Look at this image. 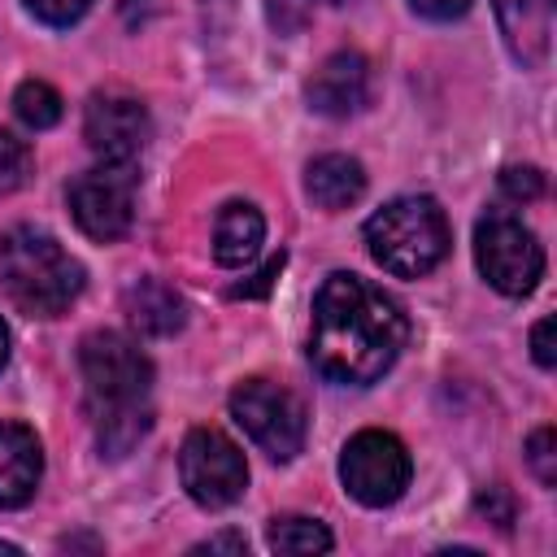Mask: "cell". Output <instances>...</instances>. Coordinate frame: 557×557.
Here are the masks:
<instances>
[{
	"label": "cell",
	"mask_w": 557,
	"mask_h": 557,
	"mask_svg": "<svg viewBox=\"0 0 557 557\" xmlns=\"http://www.w3.org/2000/svg\"><path fill=\"white\" fill-rule=\"evenodd\" d=\"M409 339V318L396 296L361 274H331L313 296L309 361L331 383L366 387L383 379Z\"/></svg>",
	"instance_id": "6da1fadb"
},
{
	"label": "cell",
	"mask_w": 557,
	"mask_h": 557,
	"mask_svg": "<svg viewBox=\"0 0 557 557\" xmlns=\"http://www.w3.org/2000/svg\"><path fill=\"white\" fill-rule=\"evenodd\" d=\"M78 370L87 387V413L109 457H126L152 426L148 392L152 361L122 331H91L78 344Z\"/></svg>",
	"instance_id": "7a4b0ae2"
},
{
	"label": "cell",
	"mask_w": 557,
	"mask_h": 557,
	"mask_svg": "<svg viewBox=\"0 0 557 557\" xmlns=\"http://www.w3.org/2000/svg\"><path fill=\"white\" fill-rule=\"evenodd\" d=\"M83 283V261L70 257L57 235L39 226H9L0 235V287L22 313L57 318L78 300Z\"/></svg>",
	"instance_id": "3957f363"
},
{
	"label": "cell",
	"mask_w": 557,
	"mask_h": 557,
	"mask_svg": "<svg viewBox=\"0 0 557 557\" xmlns=\"http://www.w3.org/2000/svg\"><path fill=\"white\" fill-rule=\"evenodd\" d=\"M448 244H453L448 218L431 196H396L366 218L370 257L400 278L431 274L448 257Z\"/></svg>",
	"instance_id": "277c9868"
},
{
	"label": "cell",
	"mask_w": 557,
	"mask_h": 557,
	"mask_svg": "<svg viewBox=\"0 0 557 557\" xmlns=\"http://www.w3.org/2000/svg\"><path fill=\"white\" fill-rule=\"evenodd\" d=\"M474 261H479L483 278L500 296H531L535 283L544 278V244L509 209H487L479 218V226H474Z\"/></svg>",
	"instance_id": "5b68a950"
},
{
	"label": "cell",
	"mask_w": 557,
	"mask_h": 557,
	"mask_svg": "<svg viewBox=\"0 0 557 557\" xmlns=\"http://www.w3.org/2000/svg\"><path fill=\"white\" fill-rule=\"evenodd\" d=\"M231 418L244 426V435L270 457V461H292L305 448L309 413L305 400L270 379H244L231 392Z\"/></svg>",
	"instance_id": "8992f818"
},
{
	"label": "cell",
	"mask_w": 557,
	"mask_h": 557,
	"mask_svg": "<svg viewBox=\"0 0 557 557\" xmlns=\"http://www.w3.org/2000/svg\"><path fill=\"white\" fill-rule=\"evenodd\" d=\"M339 479H344V492L357 500V505H370V509H383L392 500L405 496L409 479H413V461H409V448L392 435V431H357L344 453H339Z\"/></svg>",
	"instance_id": "52a82bcc"
},
{
	"label": "cell",
	"mask_w": 557,
	"mask_h": 557,
	"mask_svg": "<svg viewBox=\"0 0 557 557\" xmlns=\"http://www.w3.org/2000/svg\"><path fill=\"white\" fill-rule=\"evenodd\" d=\"M178 479L200 509H226L248 487V461L218 426H191L178 448Z\"/></svg>",
	"instance_id": "ba28073f"
},
{
	"label": "cell",
	"mask_w": 557,
	"mask_h": 557,
	"mask_svg": "<svg viewBox=\"0 0 557 557\" xmlns=\"http://www.w3.org/2000/svg\"><path fill=\"white\" fill-rule=\"evenodd\" d=\"M65 200L87 239L117 244L135 222V165L100 161L70 183Z\"/></svg>",
	"instance_id": "9c48e42d"
},
{
	"label": "cell",
	"mask_w": 557,
	"mask_h": 557,
	"mask_svg": "<svg viewBox=\"0 0 557 557\" xmlns=\"http://www.w3.org/2000/svg\"><path fill=\"white\" fill-rule=\"evenodd\" d=\"M148 135L152 117L131 91H96L83 109V139L100 161L135 165V157L148 148Z\"/></svg>",
	"instance_id": "30bf717a"
},
{
	"label": "cell",
	"mask_w": 557,
	"mask_h": 557,
	"mask_svg": "<svg viewBox=\"0 0 557 557\" xmlns=\"http://www.w3.org/2000/svg\"><path fill=\"white\" fill-rule=\"evenodd\" d=\"M305 96H309V109L322 113V117H352V113H361L370 104V61L361 52H331L313 70Z\"/></svg>",
	"instance_id": "8fae6325"
},
{
	"label": "cell",
	"mask_w": 557,
	"mask_h": 557,
	"mask_svg": "<svg viewBox=\"0 0 557 557\" xmlns=\"http://www.w3.org/2000/svg\"><path fill=\"white\" fill-rule=\"evenodd\" d=\"M44 474L39 435L22 422H0V509H22Z\"/></svg>",
	"instance_id": "7c38bea8"
},
{
	"label": "cell",
	"mask_w": 557,
	"mask_h": 557,
	"mask_svg": "<svg viewBox=\"0 0 557 557\" xmlns=\"http://www.w3.org/2000/svg\"><path fill=\"white\" fill-rule=\"evenodd\" d=\"M496 17H500V35L505 48L518 65L535 70L548 61V44H553V0H492Z\"/></svg>",
	"instance_id": "4fadbf2b"
},
{
	"label": "cell",
	"mask_w": 557,
	"mask_h": 557,
	"mask_svg": "<svg viewBox=\"0 0 557 557\" xmlns=\"http://www.w3.org/2000/svg\"><path fill=\"white\" fill-rule=\"evenodd\" d=\"M122 309H126L131 326H135L139 335H148V339H165V335L183 331V322H187L183 296H178L170 283L152 278V274L135 278V283L122 292Z\"/></svg>",
	"instance_id": "5bb4252c"
},
{
	"label": "cell",
	"mask_w": 557,
	"mask_h": 557,
	"mask_svg": "<svg viewBox=\"0 0 557 557\" xmlns=\"http://www.w3.org/2000/svg\"><path fill=\"white\" fill-rule=\"evenodd\" d=\"M305 191L318 209L339 213V209H348L366 196V170H361V161H352L344 152L313 157L309 170H305Z\"/></svg>",
	"instance_id": "9a60e30c"
},
{
	"label": "cell",
	"mask_w": 557,
	"mask_h": 557,
	"mask_svg": "<svg viewBox=\"0 0 557 557\" xmlns=\"http://www.w3.org/2000/svg\"><path fill=\"white\" fill-rule=\"evenodd\" d=\"M265 239V218L248 200H231L213 218V257L222 265H248Z\"/></svg>",
	"instance_id": "2e32d148"
},
{
	"label": "cell",
	"mask_w": 557,
	"mask_h": 557,
	"mask_svg": "<svg viewBox=\"0 0 557 557\" xmlns=\"http://www.w3.org/2000/svg\"><path fill=\"white\" fill-rule=\"evenodd\" d=\"M265 540H270L274 553H287V557H305V553H326L331 548V531L318 518H305V513L274 518Z\"/></svg>",
	"instance_id": "e0dca14e"
},
{
	"label": "cell",
	"mask_w": 557,
	"mask_h": 557,
	"mask_svg": "<svg viewBox=\"0 0 557 557\" xmlns=\"http://www.w3.org/2000/svg\"><path fill=\"white\" fill-rule=\"evenodd\" d=\"M13 113H17L30 131H48V126L61 122L65 100H61V91H57L52 83L26 78V83H17V91H13Z\"/></svg>",
	"instance_id": "ac0fdd59"
},
{
	"label": "cell",
	"mask_w": 557,
	"mask_h": 557,
	"mask_svg": "<svg viewBox=\"0 0 557 557\" xmlns=\"http://www.w3.org/2000/svg\"><path fill=\"white\" fill-rule=\"evenodd\" d=\"M26 178H30V148H26V139L0 131V200L13 196Z\"/></svg>",
	"instance_id": "d6986e66"
},
{
	"label": "cell",
	"mask_w": 557,
	"mask_h": 557,
	"mask_svg": "<svg viewBox=\"0 0 557 557\" xmlns=\"http://www.w3.org/2000/svg\"><path fill=\"white\" fill-rule=\"evenodd\" d=\"M527 466L535 470V479L544 487L557 483V435H553V426L531 431V440H527Z\"/></svg>",
	"instance_id": "ffe728a7"
},
{
	"label": "cell",
	"mask_w": 557,
	"mask_h": 557,
	"mask_svg": "<svg viewBox=\"0 0 557 557\" xmlns=\"http://www.w3.org/2000/svg\"><path fill=\"white\" fill-rule=\"evenodd\" d=\"M44 26H57V30H65V26H74V22H83L87 17V9L96 4V0H22Z\"/></svg>",
	"instance_id": "44dd1931"
},
{
	"label": "cell",
	"mask_w": 557,
	"mask_h": 557,
	"mask_svg": "<svg viewBox=\"0 0 557 557\" xmlns=\"http://www.w3.org/2000/svg\"><path fill=\"white\" fill-rule=\"evenodd\" d=\"M500 191H505L513 205L540 200V196H544V174H540L535 165H509V170H500Z\"/></svg>",
	"instance_id": "7402d4cb"
},
{
	"label": "cell",
	"mask_w": 557,
	"mask_h": 557,
	"mask_svg": "<svg viewBox=\"0 0 557 557\" xmlns=\"http://www.w3.org/2000/svg\"><path fill=\"white\" fill-rule=\"evenodd\" d=\"M474 509L487 513V522H496L500 531H509V522H513V496H509V487H500V483L487 487V492H479Z\"/></svg>",
	"instance_id": "603a6c76"
},
{
	"label": "cell",
	"mask_w": 557,
	"mask_h": 557,
	"mask_svg": "<svg viewBox=\"0 0 557 557\" xmlns=\"http://www.w3.org/2000/svg\"><path fill=\"white\" fill-rule=\"evenodd\" d=\"M531 352H535V361H540L544 370L557 366V352H553V318H540V322L531 326Z\"/></svg>",
	"instance_id": "cb8c5ba5"
},
{
	"label": "cell",
	"mask_w": 557,
	"mask_h": 557,
	"mask_svg": "<svg viewBox=\"0 0 557 557\" xmlns=\"http://www.w3.org/2000/svg\"><path fill=\"white\" fill-rule=\"evenodd\" d=\"M409 4H413V13H422L431 22H453L470 9V0H409Z\"/></svg>",
	"instance_id": "d4e9b609"
},
{
	"label": "cell",
	"mask_w": 557,
	"mask_h": 557,
	"mask_svg": "<svg viewBox=\"0 0 557 557\" xmlns=\"http://www.w3.org/2000/svg\"><path fill=\"white\" fill-rule=\"evenodd\" d=\"M244 548H248V540L244 535H231V531L226 535H209L205 544H196V553H244Z\"/></svg>",
	"instance_id": "484cf974"
},
{
	"label": "cell",
	"mask_w": 557,
	"mask_h": 557,
	"mask_svg": "<svg viewBox=\"0 0 557 557\" xmlns=\"http://www.w3.org/2000/svg\"><path fill=\"white\" fill-rule=\"evenodd\" d=\"M4 361H9V326L0 318V370H4Z\"/></svg>",
	"instance_id": "4316f807"
},
{
	"label": "cell",
	"mask_w": 557,
	"mask_h": 557,
	"mask_svg": "<svg viewBox=\"0 0 557 557\" xmlns=\"http://www.w3.org/2000/svg\"><path fill=\"white\" fill-rule=\"evenodd\" d=\"M0 553H22L17 544H9V540H0Z\"/></svg>",
	"instance_id": "83f0119b"
}]
</instances>
